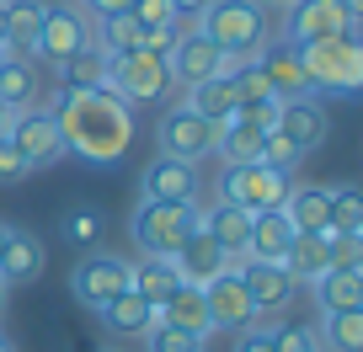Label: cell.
<instances>
[{
	"mask_svg": "<svg viewBox=\"0 0 363 352\" xmlns=\"http://www.w3.org/2000/svg\"><path fill=\"white\" fill-rule=\"evenodd\" d=\"M299 64H305L310 91L320 96H352L363 86V43L358 33H337V38H320V43L294 48Z\"/></svg>",
	"mask_w": 363,
	"mask_h": 352,
	"instance_id": "obj_3",
	"label": "cell"
},
{
	"mask_svg": "<svg viewBox=\"0 0 363 352\" xmlns=\"http://www.w3.org/2000/svg\"><path fill=\"white\" fill-rule=\"evenodd\" d=\"M59 229H65V240H69V246H80V251H96V240H102V229H107V219L102 214H96V208H69V214H65V225H59Z\"/></svg>",
	"mask_w": 363,
	"mask_h": 352,
	"instance_id": "obj_35",
	"label": "cell"
},
{
	"mask_svg": "<svg viewBox=\"0 0 363 352\" xmlns=\"http://www.w3.org/2000/svg\"><path fill=\"white\" fill-rule=\"evenodd\" d=\"M0 48H6V0H0Z\"/></svg>",
	"mask_w": 363,
	"mask_h": 352,
	"instance_id": "obj_50",
	"label": "cell"
},
{
	"mask_svg": "<svg viewBox=\"0 0 363 352\" xmlns=\"http://www.w3.org/2000/svg\"><path fill=\"white\" fill-rule=\"evenodd\" d=\"M54 123L65 134V155L86 166H118L134 144V107H123L113 91H59Z\"/></svg>",
	"mask_w": 363,
	"mask_h": 352,
	"instance_id": "obj_1",
	"label": "cell"
},
{
	"mask_svg": "<svg viewBox=\"0 0 363 352\" xmlns=\"http://www.w3.org/2000/svg\"><path fill=\"white\" fill-rule=\"evenodd\" d=\"M262 11H289V6H294V0H257Z\"/></svg>",
	"mask_w": 363,
	"mask_h": 352,
	"instance_id": "obj_48",
	"label": "cell"
},
{
	"mask_svg": "<svg viewBox=\"0 0 363 352\" xmlns=\"http://www.w3.org/2000/svg\"><path fill=\"white\" fill-rule=\"evenodd\" d=\"M128 16H134L139 27H166V22H187V16H177V6H171V0H134V6H128Z\"/></svg>",
	"mask_w": 363,
	"mask_h": 352,
	"instance_id": "obj_42",
	"label": "cell"
},
{
	"mask_svg": "<svg viewBox=\"0 0 363 352\" xmlns=\"http://www.w3.org/2000/svg\"><path fill=\"white\" fill-rule=\"evenodd\" d=\"M219 69H225V54H219L198 27H187V33L177 38V48L166 54V75L177 80V86H198V80L219 75Z\"/></svg>",
	"mask_w": 363,
	"mask_h": 352,
	"instance_id": "obj_13",
	"label": "cell"
},
{
	"mask_svg": "<svg viewBox=\"0 0 363 352\" xmlns=\"http://www.w3.org/2000/svg\"><path fill=\"white\" fill-rule=\"evenodd\" d=\"M128 6H134V0H80V11H86L91 22H96V16H118V11H128Z\"/></svg>",
	"mask_w": 363,
	"mask_h": 352,
	"instance_id": "obj_46",
	"label": "cell"
},
{
	"mask_svg": "<svg viewBox=\"0 0 363 352\" xmlns=\"http://www.w3.org/2000/svg\"><path fill=\"white\" fill-rule=\"evenodd\" d=\"M171 6H177V16H198L208 6V0H171Z\"/></svg>",
	"mask_w": 363,
	"mask_h": 352,
	"instance_id": "obj_47",
	"label": "cell"
},
{
	"mask_svg": "<svg viewBox=\"0 0 363 352\" xmlns=\"http://www.w3.org/2000/svg\"><path fill=\"white\" fill-rule=\"evenodd\" d=\"M203 305H208V320H214V331H246L251 320H257V310H251V294L246 283H240V273H219L214 283H203Z\"/></svg>",
	"mask_w": 363,
	"mask_h": 352,
	"instance_id": "obj_16",
	"label": "cell"
},
{
	"mask_svg": "<svg viewBox=\"0 0 363 352\" xmlns=\"http://www.w3.org/2000/svg\"><path fill=\"white\" fill-rule=\"evenodd\" d=\"M240 283H246L251 294V310L257 315H278V310L294 305V278L284 273V267H272V261H240Z\"/></svg>",
	"mask_w": 363,
	"mask_h": 352,
	"instance_id": "obj_15",
	"label": "cell"
},
{
	"mask_svg": "<svg viewBox=\"0 0 363 352\" xmlns=\"http://www.w3.org/2000/svg\"><path fill=\"white\" fill-rule=\"evenodd\" d=\"M27 171H33V166H27V160L16 155V144H11V139L0 134V182H22Z\"/></svg>",
	"mask_w": 363,
	"mask_h": 352,
	"instance_id": "obj_44",
	"label": "cell"
},
{
	"mask_svg": "<svg viewBox=\"0 0 363 352\" xmlns=\"http://www.w3.org/2000/svg\"><path fill=\"white\" fill-rule=\"evenodd\" d=\"M96 320H102L113 336H145V331L155 326V310H150L145 299L134 294V288H123L118 299H107V305L96 310Z\"/></svg>",
	"mask_w": 363,
	"mask_h": 352,
	"instance_id": "obj_26",
	"label": "cell"
},
{
	"mask_svg": "<svg viewBox=\"0 0 363 352\" xmlns=\"http://www.w3.org/2000/svg\"><path fill=\"white\" fill-rule=\"evenodd\" d=\"M326 261L342 273H363V235H326Z\"/></svg>",
	"mask_w": 363,
	"mask_h": 352,
	"instance_id": "obj_38",
	"label": "cell"
},
{
	"mask_svg": "<svg viewBox=\"0 0 363 352\" xmlns=\"http://www.w3.org/2000/svg\"><path fill=\"white\" fill-rule=\"evenodd\" d=\"M86 43H91V16L80 11V6H48V11H43V27H38L33 54L48 59V64L59 69L69 54H80Z\"/></svg>",
	"mask_w": 363,
	"mask_h": 352,
	"instance_id": "obj_10",
	"label": "cell"
},
{
	"mask_svg": "<svg viewBox=\"0 0 363 352\" xmlns=\"http://www.w3.org/2000/svg\"><path fill=\"white\" fill-rule=\"evenodd\" d=\"M272 352H320L315 326H278L272 331Z\"/></svg>",
	"mask_w": 363,
	"mask_h": 352,
	"instance_id": "obj_41",
	"label": "cell"
},
{
	"mask_svg": "<svg viewBox=\"0 0 363 352\" xmlns=\"http://www.w3.org/2000/svg\"><path fill=\"white\" fill-rule=\"evenodd\" d=\"M0 352H16V347H11V336H6V331H0Z\"/></svg>",
	"mask_w": 363,
	"mask_h": 352,
	"instance_id": "obj_51",
	"label": "cell"
},
{
	"mask_svg": "<svg viewBox=\"0 0 363 352\" xmlns=\"http://www.w3.org/2000/svg\"><path fill=\"white\" fill-rule=\"evenodd\" d=\"M219 198L235 208H246V214H267V208H284L289 198V176L284 171L262 166V160H251V166H225V176H219Z\"/></svg>",
	"mask_w": 363,
	"mask_h": 352,
	"instance_id": "obj_6",
	"label": "cell"
},
{
	"mask_svg": "<svg viewBox=\"0 0 363 352\" xmlns=\"http://www.w3.org/2000/svg\"><path fill=\"white\" fill-rule=\"evenodd\" d=\"M187 107H193L198 118H208L214 128H225L230 118H235V80L230 75H208V80H198V86H187Z\"/></svg>",
	"mask_w": 363,
	"mask_h": 352,
	"instance_id": "obj_24",
	"label": "cell"
},
{
	"mask_svg": "<svg viewBox=\"0 0 363 352\" xmlns=\"http://www.w3.org/2000/svg\"><path fill=\"white\" fill-rule=\"evenodd\" d=\"M299 160H305V155H299V149L289 144L278 128H272V134H262V166H272V171H284V176H294Z\"/></svg>",
	"mask_w": 363,
	"mask_h": 352,
	"instance_id": "obj_39",
	"label": "cell"
},
{
	"mask_svg": "<svg viewBox=\"0 0 363 352\" xmlns=\"http://www.w3.org/2000/svg\"><path fill=\"white\" fill-rule=\"evenodd\" d=\"M102 352H118V347H102Z\"/></svg>",
	"mask_w": 363,
	"mask_h": 352,
	"instance_id": "obj_54",
	"label": "cell"
},
{
	"mask_svg": "<svg viewBox=\"0 0 363 352\" xmlns=\"http://www.w3.org/2000/svg\"><path fill=\"white\" fill-rule=\"evenodd\" d=\"M198 166H187V160H171V155H155L145 166V176H139V193L150 198V203H198Z\"/></svg>",
	"mask_w": 363,
	"mask_h": 352,
	"instance_id": "obj_12",
	"label": "cell"
},
{
	"mask_svg": "<svg viewBox=\"0 0 363 352\" xmlns=\"http://www.w3.org/2000/svg\"><path fill=\"white\" fill-rule=\"evenodd\" d=\"M235 123L257 128V134H272V128H278V102H251V107H235Z\"/></svg>",
	"mask_w": 363,
	"mask_h": 352,
	"instance_id": "obj_43",
	"label": "cell"
},
{
	"mask_svg": "<svg viewBox=\"0 0 363 352\" xmlns=\"http://www.w3.org/2000/svg\"><path fill=\"white\" fill-rule=\"evenodd\" d=\"M337 33H358V22L342 11V0H294L289 6V22H284L289 48L320 43V38H337Z\"/></svg>",
	"mask_w": 363,
	"mask_h": 352,
	"instance_id": "obj_11",
	"label": "cell"
},
{
	"mask_svg": "<svg viewBox=\"0 0 363 352\" xmlns=\"http://www.w3.org/2000/svg\"><path fill=\"white\" fill-rule=\"evenodd\" d=\"M155 320H160V326H171V331H187V336H198V341L214 331L208 305H203V288H193V283H182L171 299H160V305H155Z\"/></svg>",
	"mask_w": 363,
	"mask_h": 352,
	"instance_id": "obj_20",
	"label": "cell"
},
{
	"mask_svg": "<svg viewBox=\"0 0 363 352\" xmlns=\"http://www.w3.org/2000/svg\"><path fill=\"white\" fill-rule=\"evenodd\" d=\"M128 283H134V261L118 256V251H86L80 267L69 273V294L86 310H102L107 299H118Z\"/></svg>",
	"mask_w": 363,
	"mask_h": 352,
	"instance_id": "obj_7",
	"label": "cell"
},
{
	"mask_svg": "<svg viewBox=\"0 0 363 352\" xmlns=\"http://www.w3.org/2000/svg\"><path fill=\"white\" fill-rule=\"evenodd\" d=\"M107 69H113V59H107L96 43H86L80 54H69L65 64H59V86H65V91H102Z\"/></svg>",
	"mask_w": 363,
	"mask_h": 352,
	"instance_id": "obj_27",
	"label": "cell"
},
{
	"mask_svg": "<svg viewBox=\"0 0 363 352\" xmlns=\"http://www.w3.org/2000/svg\"><path fill=\"white\" fill-rule=\"evenodd\" d=\"M0 315H6V283H0Z\"/></svg>",
	"mask_w": 363,
	"mask_h": 352,
	"instance_id": "obj_53",
	"label": "cell"
},
{
	"mask_svg": "<svg viewBox=\"0 0 363 352\" xmlns=\"http://www.w3.org/2000/svg\"><path fill=\"white\" fill-rule=\"evenodd\" d=\"M235 102L240 107H251V102H278V96H272V86H267V75H262V64L257 59H246V64L235 69Z\"/></svg>",
	"mask_w": 363,
	"mask_h": 352,
	"instance_id": "obj_37",
	"label": "cell"
},
{
	"mask_svg": "<svg viewBox=\"0 0 363 352\" xmlns=\"http://www.w3.org/2000/svg\"><path fill=\"white\" fill-rule=\"evenodd\" d=\"M166 86H171L166 59L150 54V48H128V54H118L113 69H107V91H113L123 107L160 102V96H166Z\"/></svg>",
	"mask_w": 363,
	"mask_h": 352,
	"instance_id": "obj_5",
	"label": "cell"
},
{
	"mask_svg": "<svg viewBox=\"0 0 363 352\" xmlns=\"http://www.w3.org/2000/svg\"><path fill=\"white\" fill-rule=\"evenodd\" d=\"M331 229H337V235H363V198H358V187H331Z\"/></svg>",
	"mask_w": 363,
	"mask_h": 352,
	"instance_id": "obj_36",
	"label": "cell"
},
{
	"mask_svg": "<svg viewBox=\"0 0 363 352\" xmlns=\"http://www.w3.org/2000/svg\"><path fill=\"white\" fill-rule=\"evenodd\" d=\"M235 352H272V331L251 320V326H246V331L235 336Z\"/></svg>",
	"mask_w": 363,
	"mask_h": 352,
	"instance_id": "obj_45",
	"label": "cell"
},
{
	"mask_svg": "<svg viewBox=\"0 0 363 352\" xmlns=\"http://www.w3.org/2000/svg\"><path fill=\"white\" fill-rule=\"evenodd\" d=\"M128 288L155 310L160 299H171L182 288V278H177V267H171V256H145V261H134V283Z\"/></svg>",
	"mask_w": 363,
	"mask_h": 352,
	"instance_id": "obj_29",
	"label": "cell"
},
{
	"mask_svg": "<svg viewBox=\"0 0 363 352\" xmlns=\"http://www.w3.org/2000/svg\"><path fill=\"white\" fill-rule=\"evenodd\" d=\"M171 267H177L182 283H193V288L214 283L219 273H240V261H235V256H225V251H219L214 240L203 235V229H193V235L182 240V251L171 256Z\"/></svg>",
	"mask_w": 363,
	"mask_h": 352,
	"instance_id": "obj_14",
	"label": "cell"
},
{
	"mask_svg": "<svg viewBox=\"0 0 363 352\" xmlns=\"http://www.w3.org/2000/svg\"><path fill=\"white\" fill-rule=\"evenodd\" d=\"M326 235L331 229H320V235H294V246H289V256H284V273L294 278V283H315L331 267L326 261Z\"/></svg>",
	"mask_w": 363,
	"mask_h": 352,
	"instance_id": "obj_31",
	"label": "cell"
},
{
	"mask_svg": "<svg viewBox=\"0 0 363 352\" xmlns=\"http://www.w3.org/2000/svg\"><path fill=\"white\" fill-rule=\"evenodd\" d=\"M284 214L294 225V235H320L331 229V187H289Z\"/></svg>",
	"mask_w": 363,
	"mask_h": 352,
	"instance_id": "obj_23",
	"label": "cell"
},
{
	"mask_svg": "<svg viewBox=\"0 0 363 352\" xmlns=\"http://www.w3.org/2000/svg\"><path fill=\"white\" fill-rule=\"evenodd\" d=\"M198 229H203L208 240H214L225 256L246 261V229H251V214L235 203H225V198H214L208 208H198Z\"/></svg>",
	"mask_w": 363,
	"mask_h": 352,
	"instance_id": "obj_17",
	"label": "cell"
},
{
	"mask_svg": "<svg viewBox=\"0 0 363 352\" xmlns=\"http://www.w3.org/2000/svg\"><path fill=\"white\" fill-rule=\"evenodd\" d=\"M43 11H48L43 0H6V48L11 54H33Z\"/></svg>",
	"mask_w": 363,
	"mask_h": 352,
	"instance_id": "obj_30",
	"label": "cell"
},
{
	"mask_svg": "<svg viewBox=\"0 0 363 352\" xmlns=\"http://www.w3.org/2000/svg\"><path fill=\"white\" fill-rule=\"evenodd\" d=\"M6 235H11V225H0V251H6Z\"/></svg>",
	"mask_w": 363,
	"mask_h": 352,
	"instance_id": "obj_52",
	"label": "cell"
},
{
	"mask_svg": "<svg viewBox=\"0 0 363 352\" xmlns=\"http://www.w3.org/2000/svg\"><path fill=\"white\" fill-rule=\"evenodd\" d=\"M6 139L16 144V155H22L33 171L65 160V134H59V123H54V113H48V107H22V113H11Z\"/></svg>",
	"mask_w": 363,
	"mask_h": 352,
	"instance_id": "obj_9",
	"label": "cell"
},
{
	"mask_svg": "<svg viewBox=\"0 0 363 352\" xmlns=\"http://www.w3.org/2000/svg\"><path fill=\"white\" fill-rule=\"evenodd\" d=\"M145 341H150V352H203V341L198 336H187V331H171V326H150L145 331Z\"/></svg>",
	"mask_w": 363,
	"mask_h": 352,
	"instance_id": "obj_40",
	"label": "cell"
},
{
	"mask_svg": "<svg viewBox=\"0 0 363 352\" xmlns=\"http://www.w3.org/2000/svg\"><path fill=\"white\" fill-rule=\"evenodd\" d=\"M310 288H315L320 315H331V310H363V273H342V267H326V273H320Z\"/></svg>",
	"mask_w": 363,
	"mask_h": 352,
	"instance_id": "obj_28",
	"label": "cell"
},
{
	"mask_svg": "<svg viewBox=\"0 0 363 352\" xmlns=\"http://www.w3.org/2000/svg\"><path fill=\"white\" fill-rule=\"evenodd\" d=\"M38 96V69H33V54H11V48H0V102L22 113L33 107Z\"/></svg>",
	"mask_w": 363,
	"mask_h": 352,
	"instance_id": "obj_25",
	"label": "cell"
},
{
	"mask_svg": "<svg viewBox=\"0 0 363 352\" xmlns=\"http://www.w3.org/2000/svg\"><path fill=\"white\" fill-rule=\"evenodd\" d=\"M214 155L225 160V166H251V160H262V134L230 118V123L219 128V139H214Z\"/></svg>",
	"mask_w": 363,
	"mask_h": 352,
	"instance_id": "obj_34",
	"label": "cell"
},
{
	"mask_svg": "<svg viewBox=\"0 0 363 352\" xmlns=\"http://www.w3.org/2000/svg\"><path fill=\"white\" fill-rule=\"evenodd\" d=\"M193 27L230 59H257L272 43V16L262 11L257 0H208Z\"/></svg>",
	"mask_w": 363,
	"mask_h": 352,
	"instance_id": "obj_2",
	"label": "cell"
},
{
	"mask_svg": "<svg viewBox=\"0 0 363 352\" xmlns=\"http://www.w3.org/2000/svg\"><path fill=\"white\" fill-rule=\"evenodd\" d=\"M91 43L102 48L107 59H118V54H128V48H139V22H134L128 11L96 16V22H91Z\"/></svg>",
	"mask_w": 363,
	"mask_h": 352,
	"instance_id": "obj_33",
	"label": "cell"
},
{
	"mask_svg": "<svg viewBox=\"0 0 363 352\" xmlns=\"http://www.w3.org/2000/svg\"><path fill=\"white\" fill-rule=\"evenodd\" d=\"M6 123H11V107H6V102H0V134H6Z\"/></svg>",
	"mask_w": 363,
	"mask_h": 352,
	"instance_id": "obj_49",
	"label": "cell"
},
{
	"mask_svg": "<svg viewBox=\"0 0 363 352\" xmlns=\"http://www.w3.org/2000/svg\"><path fill=\"white\" fill-rule=\"evenodd\" d=\"M326 128L331 123H326V113H320V102H310V96L278 102V134H284L299 155H310L315 144H326Z\"/></svg>",
	"mask_w": 363,
	"mask_h": 352,
	"instance_id": "obj_19",
	"label": "cell"
},
{
	"mask_svg": "<svg viewBox=\"0 0 363 352\" xmlns=\"http://www.w3.org/2000/svg\"><path fill=\"white\" fill-rule=\"evenodd\" d=\"M289 246H294V225H289L284 208L251 214V229H246V261H272V267H284Z\"/></svg>",
	"mask_w": 363,
	"mask_h": 352,
	"instance_id": "obj_18",
	"label": "cell"
},
{
	"mask_svg": "<svg viewBox=\"0 0 363 352\" xmlns=\"http://www.w3.org/2000/svg\"><path fill=\"white\" fill-rule=\"evenodd\" d=\"M193 229H198V203H150V198H139L134 219H128L139 256H177Z\"/></svg>",
	"mask_w": 363,
	"mask_h": 352,
	"instance_id": "obj_4",
	"label": "cell"
},
{
	"mask_svg": "<svg viewBox=\"0 0 363 352\" xmlns=\"http://www.w3.org/2000/svg\"><path fill=\"white\" fill-rule=\"evenodd\" d=\"M315 336L331 352H363V310H331V315H320Z\"/></svg>",
	"mask_w": 363,
	"mask_h": 352,
	"instance_id": "obj_32",
	"label": "cell"
},
{
	"mask_svg": "<svg viewBox=\"0 0 363 352\" xmlns=\"http://www.w3.org/2000/svg\"><path fill=\"white\" fill-rule=\"evenodd\" d=\"M214 139H219V128L208 123V118H198L187 102L166 107V113H160V123H155V144H160V155L187 160V166H198L203 155H214Z\"/></svg>",
	"mask_w": 363,
	"mask_h": 352,
	"instance_id": "obj_8",
	"label": "cell"
},
{
	"mask_svg": "<svg viewBox=\"0 0 363 352\" xmlns=\"http://www.w3.org/2000/svg\"><path fill=\"white\" fill-rule=\"evenodd\" d=\"M257 64H262V75H267V86H272V96H278V102L310 96L305 64H299V54H294L289 43H278V48H262V54H257Z\"/></svg>",
	"mask_w": 363,
	"mask_h": 352,
	"instance_id": "obj_22",
	"label": "cell"
},
{
	"mask_svg": "<svg viewBox=\"0 0 363 352\" xmlns=\"http://www.w3.org/2000/svg\"><path fill=\"white\" fill-rule=\"evenodd\" d=\"M43 240L33 235V229H11L6 235V251H0V283H38L43 278Z\"/></svg>",
	"mask_w": 363,
	"mask_h": 352,
	"instance_id": "obj_21",
	"label": "cell"
}]
</instances>
